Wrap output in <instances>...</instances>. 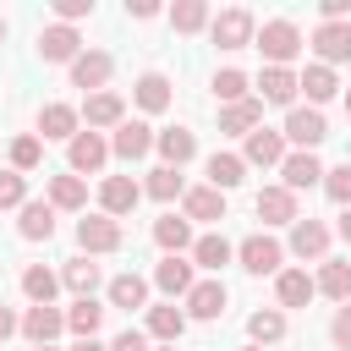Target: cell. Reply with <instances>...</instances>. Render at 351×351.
<instances>
[{"mask_svg": "<svg viewBox=\"0 0 351 351\" xmlns=\"http://www.w3.org/2000/svg\"><path fill=\"white\" fill-rule=\"evenodd\" d=\"M258 49H263V60L269 66H291L296 55H302V27L291 22V16H269L263 27H258V38H252Z\"/></svg>", "mask_w": 351, "mask_h": 351, "instance_id": "cell-1", "label": "cell"}, {"mask_svg": "<svg viewBox=\"0 0 351 351\" xmlns=\"http://www.w3.org/2000/svg\"><path fill=\"white\" fill-rule=\"evenodd\" d=\"M208 33H214L219 49H247V44L258 38V22H252L247 5H230V11H219V16L208 22Z\"/></svg>", "mask_w": 351, "mask_h": 351, "instance_id": "cell-2", "label": "cell"}, {"mask_svg": "<svg viewBox=\"0 0 351 351\" xmlns=\"http://www.w3.org/2000/svg\"><path fill=\"white\" fill-rule=\"evenodd\" d=\"M324 137H329V121H324V110H313V104H296V110L285 115V143H296V154H313Z\"/></svg>", "mask_w": 351, "mask_h": 351, "instance_id": "cell-3", "label": "cell"}, {"mask_svg": "<svg viewBox=\"0 0 351 351\" xmlns=\"http://www.w3.org/2000/svg\"><path fill=\"white\" fill-rule=\"evenodd\" d=\"M121 241H126V230H121V219H110V214H88V219H77V247L93 258V252H121Z\"/></svg>", "mask_w": 351, "mask_h": 351, "instance_id": "cell-4", "label": "cell"}, {"mask_svg": "<svg viewBox=\"0 0 351 351\" xmlns=\"http://www.w3.org/2000/svg\"><path fill=\"white\" fill-rule=\"evenodd\" d=\"M104 159H110L104 132H77V137L66 143V165H71V176H99Z\"/></svg>", "mask_w": 351, "mask_h": 351, "instance_id": "cell-5", "label": "cell"}, {"mask_svg": "<svg viewBox=\"0 0 351 351\" xmlns=\"http://www.w3.org/2000/svg\"><path fill=\"white\" fill-rule=\"evenodd\" d=\"M236 258H241V269H247V274H280V263H285V247H280L274 236L252 230V236L236 247Z\"/></svg>", "mask_w": 351, "mask_h": 351, "instance_id": "cell-6", "label": "cell"}, {"mask_svg": "<svg viewBox=\"0 0 351 351\" xmlns=\"http://www.w3.org/2000/svg\"><path fill=\"white\" fill-rule=\"evenodd\" d=\"M110 71H115V55H110V49H82V55L71 60V88H88V93H104V82H110Z\"/></svg>", "mask_w": 351, "mask_h": 351, "instance_id": "cell-7", "label": "cell"}, {"mask_svg": "<svg viewBox=\"0 0 351 351\" xmlns=\"http://www.w3.org/2000/svg\"><path fill=\"white\" fill-rule=\"evenodd\" d=\"M296 93H302V77L291 66H263L258 71V99L263 104H291L296 110Z\"/></svg>", "mask_w": 351, "mask_h": 351, "instance_id": "cell-8", "label": "cell"}, {"mask_svg": "<svg viewBox=\"0 0 351 351\" xmlns=\"http://www.w3.org/2000/svg\"><path fill=\"white\" fill-rule=\"evenodd\" d=\"M252 208H258V219H263V225H296V219H302V208H296V192H291V186H263V192L252 197Z\"/></svg>", "mask_w": 351, "mask_h": 351, "instance_id": "cell-9", "label": "cell"}, {"mask_svg": "<svg viewBox=\"0 0 351 351\" xmlns=\"http://www.w3.org/2000/svg\"><path fill=\"white\" fill-rule=\"evenodd\" d=\"M154 137H159V132H154L148 121H121V126H115V137H110V154L132 165V159H143V154L154 148Z\"/></svg>", "mask_w": 351, "mask_h": 351, "instance_id": "cell-10", "label": "cell"}, {"mask_svg": "<svg viewBox=\"0 0 351 351\" xmlns=\"http://www.w3.org/2000/svg\"><path fill=\"white\" fill-rule=\"evenodd\" d=\"M137 197H143V186H137L132 176H104V186H99V208H104L110 219H126V214L137 208Z\"/></svg>", "mask_w": 351, "mask_h": 351, "instance_id": "cell-11", "label": "cell"}, {"mask_svg": "<svg viewBox=\"0 0 351 351\" xmlns=\"http://www.w3.org/2000/svg\"><path fill=\"white\" fill-rule=\"evenodd\" d=\"M313 49H318V66H340V60H351V22H318Z\"/></svg>", "mask_w": 351, "mask_h": 351, "instance_id": "cell-12", "label": "cell"}, {"mask_svg": "<svg viewBox=\"0 0 351 351\" xmlns=\"http://www.w3.org/2000/svg\"><path fill=\"white\" fill-rule=\"evenodd\" d=\"M77 55H82V38H77V27L55 22V27H44V33H38V60H55V66L66 60V66H71Z\"/></svg>", "mask_w": 351, "mask_h": 351, "instance_id": "cell-13", "label": "cell"}, {"mask_svg": "<svg viewBox=\"0 0 351 351\" xmlns=\"http://www.w3.org/2000/svg\"><path fill=\"white\" fill-rule=\"evenodd\" d=\"M66 329V313L55 307V302H44V307H27L22 313V335L33 340V346H55V335Z\"/></svg>", "mask_w": 351, "mask_h": 351, "instance_id": "cell-14", "label": "cell"}, {"mask_svg": "<svg viewBox=\"0 0 351 351\" xmlns=\"http://www.w3.org/2000/svg\"><path fill=\"white\" fill-rule=\"evenodd\" d=\"M258 126H263V99H258V93L219 110V132H230V137H252Z\"/></svg>", "mask_w": 351, "mask_h": 351, "instance_id": "cell-15", "label": "cell"}, {"mask_svg": "<svg viewBox=\"0 0 351 351\" xmlns=\"http://www.w3.org/2000/svg\"><path fill=\"white\" fill-rule=\"evenodd\" d=\"M192 269H197V263H186V258H159V263H154V285H159L165 296H192V285H197Z\"/></svg>", "mask_w": 351, "mask_h": 351, "instance_id": "cell-16", "label": "cell"}, {"mask_svg": "<svg viewBox=\"0 0 351 351\" xmlns=\"http://www.w3.org/2000/svg\"><path fill=\"white\" fill-rule=\"evenodd\" d=\"M82 121H88V132H99V126H110V132H115V126L126 121V104H121V93H110V88H104V93H88V104H82Z\"/></svg>", "mask_w": 351, "mask_h": 351, "instance_id": "cell-17", "label": "cell"}, {"mask_svg": "<svg viewBox=\"0 0 351 351\" xmlns=\"http://www.w3.org/2000/svg\"><path fill=\"white\" fill-rule=\"evenodd\" d=\"M280 186H291V192H307V186H324V165H318V154H285V165H280Z\"/></svg>", "mask_w": 351, "mask_h": 351, "instance_id": "cell-18", "label": "cell"}, {"mask_svg": "<svg viewBox=\"0 0 351 351\" xmlns=\"http://www.w3.org/2000/svg\"><path fill=\"white\" fill-rule=\"evenodd\" d=\"M154 241L165 247V258H181L197 236H192V219L186 214H165V219H154Z\"/></svg>", "mask_w": 351, "mask_h": 351, "instance_id": "cell-19", "label": "cell"}, {"mask_svg": "<svg viewBox=\"0 0 351 351\" xmlns=\"http://www.w3.org/2000/svg\"><path fill=\"white\" fill-rule=\"evenodd\" d=\"M225 302H230L225 280H197V285H192V296H186V318H219V313H225Z\"/></svg>", "mask_w": 351, "mask_h": 351, "instance_id": "cell-20", "label": "cell"}, {"mask_svg": "<svg viewBox=\"0 0 351 351\" xmlns=\"http://www.w3.org/2000/svg\"><path fill=\"white\" fill-rule=\"evenodd\" d=\"M77 121H82V115H77L71 104H44V110H38V132H44V143H60V137L71 143V137L82 132Z\"/></svg>", "mask_w": 351, "mask_h": 351, "instance_id": "cell-21", "label": "cell"}, {"mask_svg": "<svg viewBox=\"0 0 351 351\" xmlns=\"http://www.w3.org/2000/svg\"><path fill=\"white\" fill-rule=\"evenodd\" d=\"M291 252L324 263V252H329V225H318V219H296V225H291Z\"/></svg>", "mask_w": 351, "mask_h": 351, "instance_id": "cell-22", "label": "cell"}, {"mask_svg": "<svg viewBox=\"0 0 351 351\" xmlns=\"http://www.w3.org/2000/svg\"><path fill=\"white\" fill-rule=\"evenodd\" d=\"M132 99L148 110V115H159V110H170V77L165 71H143L137 82H132Z\"/></svg>", "mask_w": 351, "mask_h": 351, "instance_id": "cell-23", "label": "cell"}, {"mask_svg": "<svg viewBox=\"0 0 351 351\" xmlns=\"http://www.w3.org/2000/svg\"><path fill=\"white\" fill-rule=\"evenodd\" d=\"M154 148H159V159H165L170 170H181V165L197 154V137H192L186 126H170V132H159V137H154Z\"/></svg>", "mask_w": 351, "mask_h": 351, "instance_id": "cell-24", "label": "cell"}, {"mask_svg": "<svg viewBox=\"0 0 351 351\" xmlns=\"http://www.w3.org/2000/svg\"><path fill=\"white\" fill-rule=\"evenodd\" d=\"M247 165H285V132H269V126H258L252 137H247V154H241Z\"/></svg>", "mask_w": 351, "mask_h": 351, "instance_id": "cell-25", "label": "cell"}, {"mask_svg": "<svg viewBox=\"0 0 351 351\" xmlns=\"http://www.w3.org/2000/svg\"><path fill=\"white\" fill-rule=\"evenodd\" d=\"M16 236H22V241H49V236H55V203H22Z\"/></svg>", "mask_w": 351, "mask_h": 351, "instance_id": "cell-26", "label": "cell"}, {"mask_svg": "<svg viewBox=\"0 0 351 351\" xmlns=\"http://www.w3.org/2000/svg\"><path fill=\"white\" fill-rule=\"evenodd\" d=\"M313 280H307V269H280L274 274V296H280V307H307L313 302Z\"/></svg>", "mask_w": 351, "mask_h": 351, "instance_id": "cell-27", "label": "cell"}, {"mask_svg": "<svg viewBox=\"0 0 351 351\" xmlns=\"http://www.w3.org/2000/svg\"><path fill=\"white\" fill-rule=\"evenodd\" d=\"M148 335H154V340H165V346H176V340L186 335V313H181L176 302H159V307H148Z\"/></svg>", "mask_w": 351, "mask_h": 351, "instance_id": "cell-28", "label": "cell"}, {"mask_svg": "<svg viewBox=\"0 0 351 351\" xmlns=\"http://www.w3.org/2000/svg\"><path fill=\"white\" fill-rule=\"evenodd\" d=\"M247 181V159L241 154H208V186L214 192H230Z\"/></svg>", "mask_w": 351, "mask_h": 351, "instance_id": "cell-29", "label": "cell"}, {"mask_svg": "<svg viewBox=\"0 0 351 351\" xmlns=\"http://www.w3.org/2000/svg\"><path fill=\"white\" fill-rule=\"evenodd\" d=\"M181 214H186V219H225V192H214V186H186Z\"/></svg>", "mask_w": 351, "mask_h": 351, "instance_id": "cell-30", "label": "cell"}, {"mask_svg": "<svg viewBox=\"0 0 351 351\" xmlns=\"http://www.w3.org/2000/svg\"><path fill=\"white\" fill-rule=\"evenodd\" d=\"M247 335H252V346H263V351L280 346V340H285V313H280V307H258V313L247 318Z\"/></svg>", "mask_w": 351, "mask_h": 351, "instance_id": "cell-31", "label": "cell"}, {"mask_svg": "<svg viewBox=\"0 0 351 351\" xmlns=\"http://www.w3.org/2000/svg\"><path fill=\"white\" fill-rule=\"evenodd\" d=\"M313 285H318L329 302H340V307H346V302H351V263L324 258V269H318V280H313Z\"/></svg>", "mask_w": 351, "mask_h": 351, "instance_id": "cell-32", "label": "cell"}, {"mask_svg": "<svg viewBox=\"0 0 351 351\" xmlns=\"http://www.w3.org/2000/svg\"><path fill=\"white\" fill-rule=\"evenodd\" d=\"M49 203H55V208H71V214L88 208V181L71 176V170H66V176H49Z\"/></svg>", "mask_w": 351, "mask_h": 351, "instance_id": "cell-33", "label": "cell"}, {"mask_svg": "<svg viewBox=\"0 0 351 351\" xmlns=\"http://www.w3.org/2000/svg\"><path fill=\"white\" fill-rule=\"evenodd\" d=\"M60 285H66L77 302L93 296V291H99V263H93V258H71V263L60 269Z\"/></svg>", "mask_w": 351, "mask_h": 351, "instance_id": "cell-34", "label": "cell"}, {"mask_svg": "<svg viewBox=\"0 0 351 351\" xmlns=\"http://www.w3.org/2000/svg\"><path fill=\"white\" fill-rule=\"evenodd\" d=\"M55 291H60V274H49L44 263H27V269H22V296H27L33 307L55 302Z\"/></svg>", "mask_w": 351, "mask_h": 351, "instance_id": "cell-35", "label": "cell"}, {"mask_svg": "<svg viewBox=\"0 0 351 351\" xmlns=\"http://www.w3.org/2000/svg\"><path fill=\"white\" fill-rule=\"evenodd\" d=\"M99 324H104V307H99L93 296H82V302H71V307H66V329H71L77 340H93V335H99Z\"/></svg>", "mask_w": 351, "mask_h": 351, "instance_id": "cell-36", "label": "cell"}, {"mask_svg": "<svg viewBox=\"0 0 351 351\" xmlns=\"http://www.w3.org/2000/svg\"><path fill=\"white\" fill-rule=\"evenodd\" d=\"M302 93L313 99V110H318V104H329V99L340 93V77H335V66H307V71H302Z\"/></svg>", "mask_w": 351, "mask_h": 351, "instance_id": "cell-37", "label": "cell"}, {"mask_svg": "<svg viewBox=\"0 0 351 351\" xmlns=\"http://www.w3.org/2000/svg\"><path fill=\"white\" fill-rule=\"evenodd\" d=\"M230 258H236V247H230L225 236H197V241H192V263H197V269H214V274H219Z\"/></svg>", "mask_w": 351, "mask_h": 351, "instance_id": "cell-38", "label": "cell"}, {"mask_svg": "<svg viewBox=\"0 0 351 351\" xmlns=\"http://www.w3.org/2000/svg\"><path fill=\"white\" fill-rule=\"evenodd\" d=\"M143 192H148L154 203H170V197H186V181H181V170H170V165H159V170H148V181H143Z\"/></svg>", "mask_w": 351, "mask_h": 351, "instance_id": "cell-39", "label": "cell"}, {"mask_svg": "<svg viewBox=\"0 0 351 351\" xmlns=\"http://www.w3.org/2000/svg\"><path fill=\"white\" fill-rule=\"evenodd\" d=\"M110 302L126 307V313H132V307H148V280H143V274H115V280H110Z\"/></svg>", "mask_w": 351, "mask_h": 351, "instance_id": "cell-40", "label": "cell"}, {"mask_svg": "<svg viewBox=\"0 0 351 351\" xmlns=\"http://www.w3.org/2000/svg\"><path fill=\"white\" fill-rule=\"evenodd\" d=\"M208 22H214V16H208L203 0H176V5H170V27H176V33H197V27H208Z\"/></svg>", "mask_w": 351, "mask_h": 351, "instance_id": "cell-41", "label": "cell"}, {"mask_svg": "<svg viewBox=\"0 0 351 351\" xmlns=\"http://www.w3.org/2000/svg\"><path fill=\"white\" fill-rule=\"evenodd\" d=\"M214 99H219V104H241V99H252V93H247V77H241L236 66L214 71Z\"/></svg>", "mask_w": 351, "mask_h": 351, "instance_id": "cell-42", "label": "cell"}, {"mask_svg": "<svg viewBox=\"0 0 351 351\" xmlns=\"http://www.w3.org/2000/svg\"><path fill=\"white\" fill-rule=\"evenodd\" d=\"M38 159H44V137H33V132H27V137H16V143H11V170H16V176L38 170Z\"/></svg>", "mask_w": 351, "mask_h": 351, "instance_id": "cell-43", "label": "cell"}, {"mask_svg": "<svg viewBox=\"0 0 351 351\" xmlns=\"http://www.w3.org/2000/svg\"><path fill=\"white\" fill-rule=\"evenodd\" d=\"M324 192H329L340 208H351V165H335V170H324Z\"/></svg>", "mask_w": 351, "mask_h": 351, "instance_id": "cell-44", "label": "cell"}, {"mask_svg": "<svg viewBox=\"0 0 351 351\" xmlns=\"http://www.w3.org/2000/svg\"><path fill=\"white\" fill-rule=\"evenodd\" d=\"M22 203H27V176L0 170V208H22Z\"/></svg>", "mask_w": 351, "mask_h": 351, "instance_id": "cell-45", "label": "cell"}, {"mask_svg": "<svg viewBox=\"0 0 351 351\" xmlns=\"http://www.w3.org/2000/svg\"><path fill=\"white\" fill-rule=\"evenodd\" d=\"M329 340H335L340 351H351V302L335 307V318H329Z\"/></svg>", "mask_w": 351, "mask_h": 351, "instance_id": "cell-46", "label": "cell"}, {"mask_svg": "<svg viewBox=\"0 0 351 351\" xmlns=\"http://www.w3.org/2000/svg\"><path fill=\"white\" fill-rule=\"evenodd\" d=\"M55 16L71 27V22H82V16H93V0H55Z\"/></svg>", "mask_w": 351, "mask_h": 351, "instance_id": "cell-47", "label": "cell"}, {"mask_svg": "<svg viewBox=\"0 0 351 351\" xmlns=\"http://www.w3.org/2000/svg\"><path fill=\"white\" fill-rule=\"evenodd\" d=\"M110 351H148V335H143V329H121Z\"/></svg>", "mask_w": 351, "mask_h": 351, "instance_id": "cell-48", "label": "cell"}, {"mask_svg": "<svg viewBox=\"0 0 351 351\" xmlns=\"http://www.w3.org/2000/svg\"><path fill=\"white\" fill-rule=\"evenodd\" d=\"M318 11H324V22H346L351 16V0H324Z\"/></svg>", "mask_w": 351, "mask_h": 351, "instance_id": "cell-49", "label": "cell"}, {"mask_svg": "<svg viewBox=\"0 0 351 351\" xmlns=\"http://www.w3.org/2000/svg\"><path fill=\"white\" fill-rule=\"evenodd\" d=\"M126 16H137V22H148V16H159V5H154V0H126Z\"/></svg>", "mask_w": 351, "mask_h": 351, "instance_id": "cell-50", "label": "cell"}, {"mask_svg": "<svg viewBox=\"0 0 351 351\" xmlns=\"http://www.w3.org/2000/svg\"><path fill=\"white\" fill-rule=\"evenodd\" d=\"M16 329H22V318H16V313H11V307H0V346H5V340H11V335H16Z\"/></svg>", "mask_w": 351, "mask_h": 351, "instance_id": "cell-51", "label": "cell"}, {"mask_svg": "<svg viewBox=\"0 0 351 351\" xmlns=\"http://www.w3.org/2000/svg\"><path fill=\"white\" fill-rule=\"evenodd\" d=\"M335 230H340V236L351 241V208H340V225H335Z\"/></svg>", "mask_w": 351, "mask_h": 351, "instance_id": "cell-52", "label": "cell"}, {"mask_svg": "<svg viewBox=\"0 0 351 351\" xmlns=\"http://www.w3.org/2000/svg\"><path fill=\"white\" fill-rule=\"evenodd\" d=\"M71 351H104V346H99V340H77Z\"/></svg>", "mask_w": 351, "mask_h": 351, "instance_id": "cell-53", "label": "cell"}, {"mask_svg": "<svg viewBox=\"0 0 351 351\" xmlns=\"http://www.w3.org/2000/svg\"><path fill=\"white\" fill-rule=\"evenodd\" d=\"M0 44H5V16H0Z\"/></svg>", "mask_w": 351, "mask_h": 351, "instance_id": "cell-54", "label": "cell"}, {"mask_svg": "<svg viewBox=\"0 0 351 351\" xmlns=\"http://www.w3.org/2000/svg\"><path fill=\"white\" fill-rule=\"evenodd\" d=\"M241 351H263V346H241Z\"/></svg>", "mask_w": 351, "mask_h": 351, "instance_id": "cell-55", "label": "cell"}, {"mask_svg": "<svg viewBox=\"0 0 351 351\" xmlns=\"http://www.w3.org/2000/svg\"><path fill=\"white\" fill-rule=\"evenodd\" d=\"M346 115H351V93H346Z\"/></svg>", "mask_w": 351, "mask_h": 351, "instance_id": "cell-56", "label": "cell"}, {"mask_svg": "<svg viewBox=\"0 0 351 351\" xmlns=\"http://www.w3.org/2000/svg\"><path fill=\"white\" fill-rule=\"evenodd\" d=\"M33 351H55V346H33Z\"/></svg>", "mask_w": 351, "mask_h": 351, "instance_id": "cell-57", "label": "cell"}, {"mask_svg": "<svg viewBox=\"0 0 351 351\" xmlns=\"http://www.w3.org/2000/svg\"><path fill=\"white\" fill-rule=\"evenodd\" d=\"M159 351H176V346H159Z\"/></svg>", "mask_w": 351, "mask_h": 351, "instance_id": "cell-58", "label": "cell"}, {"mask_svg": "<svg viewBox=\"0 0 351 351\" xmlns=\"http://www.w3.org/2000/svg\"><path fill=\"white\" fill-rule=\"evenodd\" d=\"M346 165H351V148H346Z\"/></svg>", "mask_w": 351, "mask_h": 351, "instance_id": "cell-59", "label": "cell"}]
</instances>
